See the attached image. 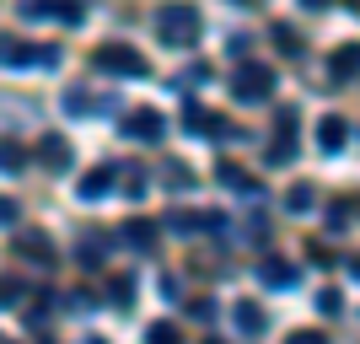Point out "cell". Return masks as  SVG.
<instances>
[{
    "mask_svg": "<svg viewBox=\"0 0 360 344\" xmlns=\"http://www.w3.org/2000/svg\"><path fill=\"white\" fill-rule=\"evenodd\" d=\"M113 167H97V172H86V178H81V199H97V194H108V189H113Z\"/></svg>",
    "mask_w": 360,
    "mask_h": 344,
    "instance_id": "9c48e42d",
    "label": "cell"
},
{
    "mask_svg": "<svg viewBox=\"0 0 360 344\" xmlns=\"http://www.w3.org/2000/svg\"><path fill=\"white\" fill-rule=\"evenodd\" d=\"M274 44L285 49V54H301V44H296V32H290V27H274Z\"/></svg>",
    "mask_w": 360,
    "mask_h": 344,
    "instance_id": "d6986e66",
    "label": "cell"
},
{
    "mask_svg": "<svg viewBox=\"0 0 360 344\" xmlns=\"http://www.w3.org/2000/svg\"><path fill=\"white\" fill-rule=\"evenodd\" d=\"M22 167H27V151L16 140H0V172H22Z\"/></svg>",
    "mask_w": 360,
    "mask_h": 344,
    "instance_id": "7c38bea8",
    "label": "cell"
},
{
    "mask_svg": "<svg viewBox=\"0 0 360 344\" xmlns=\"http://www.w3.org/2000/svg\"><path fill=\"white\" fill-rule=\"evenodd\" d=\"M172 339H178L172 323H150V344H172Z\"/></svg>",
    "mask_w": 360,
    "mask_h": 344,
    "instance_id": "ac0fdd59",
    "label": "cell"
},
{
    "mask_svg": "<svg viewBox=\"0 0 360 344\" xmlns=\"http://www.w3.org/2000/svg\"><path fill=\"white\" fill-rule=\"evenodd\" d=\"M258 274H264V285H296V269H290V264H274V258Z\"/></svg>",
    "mask_w": 360,
    "mask_h": 344,
    "instance_id": "4fadbf2b",
    "label": "cell"
},
{
    "mask_svg": "<svg viewBox=\"0 0 360 344\" xmlns=\"http://www.w3.org/2000/svg\"><path fill=\"white\" fill-rule=\"evenodd\" d=\"M183 129H188V135H221V119L188 103V108H183Z\"/></svg>",
    "mask_w": 360,
    "mask_h": 344,
    "instance_id": "52a82bcc",
    "label": "cell"
},
{
    "mask_svg": "<svg viewBox=\"0 0 360 344\" xmlns=\"http://www.w3.org/2000/svg\"><path fill=\"white\" fill-rule=\"evenodd\" d=\"M221 183H226V189H237V194H258V183H253V178H242L237 167H221Z\"/></svg>",
    "mask_w": 360,
    "mask_h": 344,
    "instance_id": "9a60e30c",
    "label": "cell"
},
{
    "mask_svg": "<svg viewBox=\"0 0 360 344\" xmlns=\"http://www.w3.org/2000/svg\"><path fill=\"white\" fill-rule=\"evenodd\" d=\"M0 226H16V199L0 194Z\"/></svg>",
    "mask_w": 360,
    "mask_h": 344,
    "instance_id": "44dd1931",
    "label": "cell"
},
{
    "mask_svg": "<svg viewBox=\"0 0 360 344\" xmlns=\"http://www.w3.org/2000/svg\"><path fill=\"white\" fill-rule=\"evenodd\" d=\"M65 108H70V113H86L91 97H86V91H70V97H65Z\"/></svg>",
    "mask_w": 360,
    "mask_h": 344,
    "instance_id": "ffe728a7",
    "label": "cell"
},
{
    "mask_svg": "<svg viewBox=\"0 0 360 344\" xmlns=\"http://www.w3.org/2000/svg\"><path fill=\"white\" fill-rule=\"evenodd\" d=\"M27 60H49V54H32L27 44H16V38H0V65H27Z\"/></svg>",
    "mask_w": 360,
    "mask_h": 344,
    "instance_id": "30bf717a",
    "label": "cell"
},
{
    "mask_svg": "<svg viewBox=\"0 0 360 344\" xmlns=\"http://www.w3.org/2000/svg\"><path fill=\"white\" fill-rule=\"evenodd\" d=\"M44 162H54V167H70V146H65L60 135H49V140H44Z\"/></svg>",
    "mask_w": 360,
    "mask_h": 344,
    "instance_id": "5bb4252c",
    "label": "cell"
},
{
    "mask_svg": "<svg viewBox=\"0 0 360 344\" xmlns=\"http://www.w3.org/2000/svg\"><path fill=\"white\" fill-rule=\"evenodd\" d=\"M231 323H237V333H248V339H258V333L269 329V317H264V307H258V301H237Z\"/></svg>",
    "mask_w": 360,
    "mask_h": 344,
    "instance_id": "5b68a950",
    "label": "cell"
},
{
    "mask_svg": "<svg viewBox=\"0 0 360 344\" xmlns=\"http://www.w3.org/2000/svg\"><path fill=\"white\" fill-rule=\"evenodd\" d=\"M312 205H317L312 183H296V189H290V194H285V210H290V215H307V210H312Z\"/></svg>",
    "mask_w": 360,
    "mask_h": 344,
    "instance_id": "8fae6325",
    "label": "cell"
},
{
    "mask_svg": "<svg viewBox=\"0 0 360 344\" xmlns=\"http://www.w3.org/2000/svg\"><path fill=\"white\" fill-rule=\"evenodd\" d=\"M345 140H349V129H345V119H323L317 124V151H345Z\"/></svg>",
    "mask_w": 360,
    "mask_h": 344,
    "instance_id": "8992f818",
    "label": "cell"
},
{
    "mask_svg": "<svg viewBox=\"0 0 360 344\" xmlns=\"http://www.w3.org/2000/svg\"><path fill=\"white\" fill-rule=\"evenodd\" d=\"M269 87H274V75L264 70V65H242V70H237V81H231L237 103H264V97H269Z\"/></svg>",
    "mask_w": 360,
    "mask_h": 344,
    "instance_id": "7a4b0ae2",
    "label": "cell"
},
{
    "mask_svg": "<svg viewBox=\"0 0 360 344\" xmlns=\"http://www.w3.org/2000/svg\"><path fill=\"white\" fill-rule=\"evenodd\" d=\"M124 135L129 140H162V113L156 108H135L129 124H124Z\"/></svg>",
    "mask_w": 360,
    "mask_h": 344,
    "instance_id": "277c9868",
    "label": "cell"
},
{
    "mask_svg": "<svg viewBox=\"0 0 360 344\" xmlns=\"http://www.w3.org/2000/svg\"><path fill=\"white\" fill-rule=\"evenodd\" d=\"M124 237L135 242V248H150V242H156V231H150L146 221H129V226H124Z\"/></svg>",
    "mask_w": 360,
    "mask_h": 344,
    "instance_id": "2e32d148",
    "label": "cell"
},
{
    "mask_svg": "<svg viewBox=\"0 0 360 344\" xmlns=\"http://www.w3.org/2000/svg\"><path fill=\"white\" fill-rule=\"evenodd\" d=\"M328 70H333V81H349V75L360 70V44H345V49L328 60Z\"/></svg>",
    "mask_w": 360,
    "mask_h": 344,
    "instance_id": "ba28073f",
    "label": "cell"
},
{
    "mask_svg": "<svg viewBox=\"0 0 360 344\" xmlns=\"http://www.w3.org/2000/svg\"><path fill=\"white\" fill-rule=\"evenodd\" d=\"M97 65H103V70H119V75H140L146 70V60H140L129 44H108L103 54H97Z\"/></svg>",
    "mask_w": 360,
    "mask_h": 344,
    "instance_id": "3957f363",
    "label": "cell"
},
{
    "mask_svg": "<svg viewBox=\"0 0 360 344\" xmlns=\"http://www.w3.org/2000/svg\"><path fill=\"white\" fill-rule=\"evenodd\" d=\"M156 27H162V38L172 49H183V44L199 38V11L194 6H162V11H156Z\"/></svg>",
    "mask_w": 360,
    "mask_h": 344,
    "instance_id": "6da1fadb",
    "label": "cell"
},
{
    "mask_svg": "<svg viewBox=\"0 0 360 344\" xmlns=\"http://www.w3.org/2000/svg\"><path fill=\"white\" fill-rule=\"evenodd\" d=\"M317 312H323V317H339V291H323V296H317Z\"/></svg>",
    "mask_w": 360,
    "mask_h": 344,
    "instance_id": "e0dca14e",
    "label": "cell"
}]
</instances>
